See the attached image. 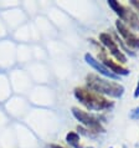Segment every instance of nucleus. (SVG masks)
Returning a JSON list of instances; mask_svg holds the SVG:
<instances>
[{
	"label": "nucleus",
	"mask_w": 139,
	"mask_h": 148,
	"mask_svg": "<svg viewBox=\"0 0 139 148\" xmlns=\"http://www.w3.org/2000/svg\"><path fill=\"white\" fill-rule=\"evenodd\" d=\"M99 59L103 61L104 65L108 67V70L111 72H113L114 75H117V76H119V75L125 76V75H128V73H129V70L128 69H125V67L122 66V65L114 62V61L111 60V59H108V57L106 56V51H103V50H102L101 55H99Z\"/></svg>",
	"instance_id": "nucleus-6"
},
{
	"label": "nucleus",
	"mask_w": 139,
	"mask_h": 148,
	"mask_svg": "<svg viewBox=\"0 0 139 148\" xmlns=\"http://www.w3.org/2000/svg\"><path fill=\"white\" fill-rule=\"evenodd\" d=\"M99 40H101V42L103 44L109 51H111V54L114 57H116V59L119 61V62H122V64H125L127 62V57L124 56L123 52L119 50V47H118L117 42L113 40V38H112L111 35L107 34V32H102V34H99Z\"/></svg>",
	"instance_id": "nucleus-4"
},
{
	"label": "nucleus",
	"mask_w": 139,
	"mask_h": 148,
	"mask_svg": "<svg viewBox=\"0 0 139 148\" xmlns=\"http://www.w3.org/2000/svg\"><path fill=\"white\" fill-rule=\"evenodd\" d=\"M130 3H132V5H133L134 8H137L138 11H139V1H137V0H132Z\"/></svg>",
	"instance_id": "nucleus-12"
},
{
	"label": "nucleus",
	"mask_w": 139,
	"mask_h": 148,
	"mask_svg": "<svg viewBox=\"0 0 139 148\" xmlns=\"http://www.w3.org/2000/svg\"><path fill=\"white\" fill-rule=\"evenodd\" d=\"M88 148H93V147H88Z\"/></svg>",
	"instance_id": "nucleus-15"
},
{
	"label": "nucleus",
	"mask_w": 139,
	"mask_h": 148,
	"mask_svg": "<svg viewBox=\"0 0 139 148\" xmlns=\"http://www.w3.org/2000/svg\"><path fill=\"white\" fill-rule=\"evenodd\" d=\"M86 82L87 86L92 91H95L96 93H102V95H107L111 97H121L124 92V87L117 82L102 79V77L95 75V73H89L86 77Z\"/></svg>",
	"instance_id": "nucleus-1"
},
{
	"label": "nucleus",
	"mask_w": 139,
	"mask_h": 148,
	"mask_svg": "<svg viewBox=\"0 0 139 148\" xmlns=\"http://www.w3.org/2000/svg\"><path fill=\"white\" fill-rule=\"evenodd\" d=\"M108 5L112 8V9L114 10V13H116L119 18L123 20L124 19V15H125V10H127V8L123 6L122 4H119L118 1H116V0H109L108 1Z\"/></svg>",
	"instance_id": "nucleus-9"
},
{
	"label": "nucleus",
	"mask_w": 139,
	"mask_h": 148,
	"mask_svg": "<svg viewBox=\"0 0 139 148\" xmlns=\"http://www.w3.org/2000/svg\"><path fill=\"white\" fill-rule=\"evenodd\" d=\"M72 113L77 120H78L82 125H84L86 127H88L91 131L93 132H104V128L102 127L101 122L97 120L96 117H93L92 114H89L84 111L77 108V107H73L72 108Z\"/></svg>",
	"instance_id": "nucleus-3"
},
{
	"label": "nucleus",
	"mask_w": 139,
	"mask_h": 148,
	"mask_svg": "<svg viewBox=\"0 0 139 148\" xmlns=\"http://www.w3.org/2000/svg\"><path fill=\"white\" fill-rule=\"evenodd\" d=\"M123 20L128 23L129 26H132L133 29H139V18L134 11L128 9V8H127V10H125V15H124Z\"/></svg>",
	"instance_id": "nucleus-8"
},
{
	"label": "nucleus",
	"mask_w": 139,
	"mask_h": 148,
	"mask_svg": "<svg viewBox=\"0 0 139 148\" xmlns=\"http://www.w3.org/2000/svg\"><path fill=\"white\" fill-rule=\"evenodd\" d=\"M75 96L81 103L84 105L88 110L93 111H102L111 108L113 106V102L106 100L103 96H101L99 93H96L93 91H89L87 88L77 87L75 90Z\"/></svg>",
	"instance_id": "nucleus-2"
},
{
	"label": "nucleus",
	"mask_w": 139,
	"mask_h": 148,
	"mask_svg": "<svg viewBox=\"0 0 139 148\" xmlns=\"http://www.w3.org/2000/svg\"><path fill=\"white\" fill-rule=\"evenodd\" d=\"M129 117L132 118V120H139V107L134 108L133 111H130Z\"/></svg>",
	"instance_id": "nucleus-11"
},
{
	"label": "nucleus",
	"mask_w": 139,
	"mask_h": 148,
	"mask_svg": "<svg viewBox=\"0 0 139 148\" xmlns=\"http://www.w3.org/2000/svg\"><path fill=\"white\" fill-rule=\"evenodd\" d=\"M84 60H86V62H87L88 65H91V66L95 69V70H97L99 73H102V75H104V76H107V77H109V79H118V76L117 75H114L113 72H111L106 67V66H103L99 61H97L95 57H93L92 55H89V54H86L84 55Z\"/></svg>",
	"instance_id": "nucleus-7"
},
{
	"label": "nucleus",
	"mask_w": 139,
	"mask_h": 148,
	"mask_svg": "<svg viewBox=\"0 0 139 148\" xmlns=\"http://www.w3.org/2000/svg\"><path fill=\"white\" fill-rule=\"evenodd\" d=\"M134 96H136V97L139 96V82H138V85H137V88H136V92H134Z\"/></svg>",
	"instance_id": "nucleus-13"
},
{
	"label": "nucleus",
	"mask_w": 139,
	"mask_h": 148,
	"mask_svg": "<svg viewBox=\"0 0 139 148\" xmlns=\"http://www.w3.org/2000/svg\"><path fill=\"white\" fill-rule=\"evenodd\" d=\"M50 148H63V147H61V146H57V145H51Z\"/></svg>",
	"instance_id": "nucleus-14"
},
{
	"label": "nucleus",
	"mask_w": 139,
	"mask_h": 148,
	"mask_svg": "<svg viewBox=\"0 0 139 148\" xmlns=\"http://www.w3.org/2000/svg\"><path fill=\"white\" fill-rule=\"evenodd\" d=\"M116 26H117L118 32L122 35V38H123L124 41L127 42V45H129V46L133 47V49H139V38L136 34H133V32L124 25L123 21L117 20V21H116Z\"/></svg>",
	"instance_id": "nucleus-5"
},
{
	"label": "nucleus",
	"mask_w": 139,
	"mask_h": 148,
	"mask_svg": "<svg viewBox=\"0 0 139 148\" xmlns=\"http://www.w3.org/2000/svg\"><path fill=\"white\" fill-rule=\"evenodd\" d=\"M66 141L68 145H71L72 147H75V148H82L80 145V136L78 133H76V132H70L67 133L66 136Z\"/></svg>",
	"instance_id": "nucleus-10"
}]
</instances>
